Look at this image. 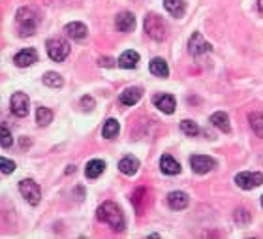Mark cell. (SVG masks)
<instances>
[{"label": "cell", "mask_w": 263, "mask_h": 239, "mask_svg": "<svg viewBox=\"0 0 263 239\" xmlns=\"http://www.w3.org/2000/svg\"><path fill=\"white\" fill-rule=\"evenodd\" d=\"M96 217H98V221L109 224L113 230L117 232L124 230V215H122L119 205L113 204V202H105V204L100 205Z\"/></svg>", "instance_id": "cell-1"}, {"label": "cell", "mask_w": 263, "mask_h": 239, "mask_svg": "<svg viewBox=\"0 0 263 239\" xmlns=\"http://www.w3.org/2000/svg\"><path fill=\"white\" fill-rule=\"evenodd\" d=\"M15 21L21 36H32L38 28V13L32 8H19L15 13Z\"/></svg>", "instance_id": "cell-2"}, {"label": "cell", "mask_w": 263, "mask_h": 239, "mask_svg": "<svg viewBox=\"0 0 263 239\" xmlns=\"http://www.w3.org/2000/svg\"><path fill=\"white\" fill-rule=\"evenodd\" d=\"M145 32L151 36L153 40H156V42H162V40L166 38L168 28H166V23H164V19H162L160 15L149 13V15L145 17Z\"/></svg>", "instance_id": "cell-3"}, {"label": "cell", "mask_w": 263, "mask_h": 239, "mask_svg": "<svg viewBox=\"0 0 263 239\" xmlns=\"http://www.w3.org/2000/svg\"><path fill=\"white\" fill-rule=\"evenodd\" d=\"M45 47H47V55H49V59L55 60V62H62V60L70 55L68 42H64L62 38H51V40H47Z\"/></svg>", "instance_id": "cell-4"}, {"label": "cell", "mask_w": 263, "mask_h": 239, "mask_svg": "<svg viewBox=\"0 0 263 239\" xmlns=\"http://www.w3.org/2000/svg\"><path fill=\"white\" fill-rule=\"evenodd\" d=\"M19 192L23 194L26 202L30 205H38L40 200H42V190H40V185L34 183L32 179H23L19 183Z\"/></svg>", "instance_id": "cell-5"}, {"label": "cell", "mask_w": 263, "mask_h": 239, "mask_svg": "<svg viewBox=\"0 0 263 239\" xmlns=\"http://www.w3.org/2000/svg\"><path fill=\"white\" fill-rule=\"evenodd\" d=\"M235 183L243 190H252L263 183V173H260V171H241L235 175Z\"/></svg>", "instance_id": "cell-6"}, {"label": "cell", "mask_w": 263, "mask_h": 239, "mask_svg": "<svg viewBox=\"0 0 263 239\" xmlns=\"http://www.w3.org/2000/svg\"><path fill=\"white\" fill-rule=\"evenodd\" d=\"M28 106H30V100L25 93H15L11 94V100H9V108H11V113L17 115V117H26L28 115Z\"/></svg>", "instance_id": "cell-7"}, {"label": "cell", "mask_w": 263, "mask_h": 239, "mask_svg": "<svg viewBox=\"0 0 263 239\" xmlns=\"http://www.w3.org/2000/svg\"><path fill=\"white\" fill-rule=\"evenodd\" d=\"M188 49H190L192 55L199 57V55H203V53L212 51V45L201 36V32H194L192 38H190V42H188Z\"/></svg>", "instance_id": "cell-8"}, {"label": "cell", "mask_w": 263, "mask_h": 239, "mask_svg": "<svg viewBox=\"0 0 263 239\" xmlns=\"http://www.w3.org/2000/svg\"><path fill=\"white\" fill-rule=\"evenodd\" d=\"M190 166H192V170L195 173H207V171H211L216 162H214V158L211 156H203V154H192L190 156Z\"/></svg>", "instance_id": "cell-9"}, {"label": "cell", "mask_w": 263, "mask_h": 239, "mask_svg": "<svg viewBox=\"0 0 263 239\" xmlns=\"http://www.w3.org/2000/svg\"><path fill=\"white\" fill-rule=\"evenodd\" d=\"M13 62L17 64L19 68H28V66H32L34 62H38V53H36V49H32V47L23 49V51H19L17 55L13 57Z\"/></svg>", "instance_id": "cell-10"}, {"label": "cell", "mask_w": 263, "mask_h": 239, "mask_svg": "<svg viewBox=\"0 0 263 239\" xmlns=\"http://www.w3.org/2000/svg\"><path fill=\"white\" fill-rule=\"evenodd\" d=\"M153 102L162 113L171 115L175 111V98H173V94H156L153 98Z\"/></svg>", "instance_id": "cell-11"}, {"label": "cell", "mask_w": 263, "mask_h": 239, "mask_svg": "<svg viewBox=\"0 0 263 239\" xmlns=\"http://www.w3.org/2000/svg\"><path fill=\"white\" fill-rule=\"evenodd\" d=\"M168 204H170L171 209H175V211H180V209H184L188 204H190V198H188L186 192H182V190H173L168 194Z\"/></svg>", "instance_id": "cell-12"}, {"label": "cell", "mask_w": 263, "mask_h": 239, "mask_svg": "<svg viewBox=\"0 0 263 239\" xmlns=\"http://www.w3.org/2000/svg\"><path fill=\"white\" fill-rule=\"evenodd\" d=\"M115 25H117V30H120V32H130V30L136 28V17L130 11H120L115 19Z\"/></svg>", "instance_id": "cell-13"}, {"label": "cell", "mask_w": 263, "mask_h": 239, "mask_svg": "<svg viewBox=\"0 0 263 239\" xmlns=\"http://www.w3.org/2000/svg\"><path fill=\"white\" fill-rule=\"evenodd\" d=\"M64 32H66L72 40H77V42H83V40L87 38V34H88L87 26L83 25V23H77V21L68 23V25L64 26Z\"/></svg>", "instance_id": "cell-14"}, {"label": "cell", "mask_w": 263, "mask_h": 239, "mask_svg": "<svg viewBox=\"0 0 263 239\" xmlns=\"http://www.w3.org/2000/svg\"><path fill=\"white\" fill-rule=\"evenodd\" d=\"M141 96H143V91L139 87H128L120 93V102L124 106H136L141 100Z\"/></svg>", "instance_id": "cell-15"}, {"label": "cell", "mask_w": 263, "mask_h": 239, "mask_svg": "<svg viewBox=\"0 0 263 239\" xmlns=\"http://www.w3.org/2000/svg\"><path fill=\"white\" fill-rule=\"evenodd\" d=\"M160 170L164 171L166 175H175V173L180 171V164H178L173 156H170V154H164L160 160Z\"/></svg>", "instance_id": "cell-16"}, {"label": "cell", "mask_w": 263, "mask_h": 239, "mask_svg": "<svg viewBox=\"0 0 263 239\" xmlns=\"http://www.w3.org/2000/svg\"><path fill=\"white\" fill-rule=\"evenodd\" d=\"M137 62H139V55H137L136 51H132V49H128V51H124L122 55L119 57V64L120 68H136Z\"/></svg>", "instance_id": "cell-17"}, {"label": "cell", "mask_w": 263, "mask_h": 239, "mask_svg": "<svg viewBox=\"0 0 263 239\" xmlns=\"http://www.w3.org/2000/svg\"><path fill=\"white\" fill-rule=\"evenodd\" d=\"M164 8L168 9L173 17H182L186 11V4L182 0H164Z\"/></svg>", "instance_id": "cell-18"}, {"label": "cell", "mask_w": 263, "mask_h": 239, "mask_svg": "<svg viewBox=\"0 0 263 239\" xmlns=\"http://www.w3.org/2000/svg\"><path fill=\"white\" fill-rule=\"evenodd\" d=\"M139 168V160L136 156H124L122 160L119 162V170L124 173V175H134Z\"/></svg>", "instance_id": "cell-19"}, {"label": "cell", "mask_w": 263, "mask_h": 239, "mask_svg": "<svg viewBox=\"0 0 263 239\" xmlns=\"http://www.w3.org/2000/svg\"><path fill=\"white\" fill-rule=\"evenodd\" d=\"M105 170V162L103 160H90V162H87V168H85V175L88 179H96V177H100Z\"/></svg>", "instance_id": "cell-20"}, {"label": "cell", "mask_w": 263, "mask_h": 239, "mask_svg": "<svg viewBox=\"0 0 263 239\" xmlns=\"http://www.w3.org/2000/svg\"><path fill=\"white\" fill-rule=\"evenodd\" d=\"M151 74H154V76L158 77H168L170 76V68H168V62L164 59H160V57H156V59L151 60Z\"/></svg>", "instance_id": "cell-21"}, {"label": "cell", "mask_w": 263, "mask_h": 239, "mask_svg": "<svg viewBox=\"0 0 263 239\" xmlns=\"http://www.w3.org/2000/svg\"><path fill=\"white\" fill-rule=\"evenodd\" d=\"M211 122L218 130L226 132V134H228L229 130H231V126H229V117L226 115V113H224V111H216V113H212V115H211Z\"/></svg>", "instance_id": "cell-22"}, {"label": "cell", "mask_w": 263, "mask_h": 239, "mask_svg": "<svg viewBox=\"0 0 263 239\" xmlns=\"http://www.w3.org/2000/svg\"><path fill=\"white\" fill-rule=\"evenodd\" d=\"M117 134H119V122L115 119H107L102 128V136L105 139H113V137H117Z\"/></svg>", "instance_id": "cell-23"}, {"label": "cell", "mask_w": 263, "mask_h": 239, "mask_svg": "<svg viewBox=\"0 0 263 239\" xmlns=\"http://www.w3.org/2000/svg\"><path fill=\"white\" fill-rule=\"evenodd\" d=\"M250 126L254 130V134L258 137H263V113H250Z\"/></svg>", "instance_id": "cell-24"}, {"label": "cell", "mask_w": 263, "mask_h": 239, "mask_svg": "<svg viewBox=\"0 0 263 239\" xmlns=\"http://www.w3.org/2000/svg\"><path fill=\"white\" fill-rule=\"evenodd\" d=\"M43 83L47 87H51V89H60V87L64 85V79H62V76H59L57 72H47V74L43 76Z\"/></svg>", "instance_id": "cell-25"}, {"label": "cell", "mask_w": 263, "mask_h": 239, "mask_svg": "<svg viewBox=\"0 0 263 239\" xmlns=\"http://www.w3.org/2000/svg\"><path fill=\"white\" fill-rule=\"evenodd\" d=\"M51 120H53L51 110H47V108H38V111H36V122H38L40 126H47Z\"/></svg>", "instance_id": "cell-26"}, {"label": "cell", "mask_w": 263, "mask_h": 239, "mask_svg": "<svg viewBox=\"0 0 263 239\" xmlns=\"http://www.w3.org/2000/svg\"><path fill=\"white\" fill-rule=\"evenodd\" d=\"M180 130H182V132L190 137H194V136L199 134V126L195 124L194 120H188V119H184L182 122H180Z\"/></svg>", "instance_id": "cell-27"}, {"label": "cell", "mask_w": 263, "mask_h": 239, "mask_svg": "<svg viewBox=\"0 0 263 239\" xmlns=\"http://www.w3.org/2000/svg\"><path fill=\"white\" fill-rule=\"evenodd\" d=\"M0 130H2V149H8L13 143V137H11V132L8 130V126L2 122L0 124Z\"/></svg>", "instance_id": "cell-28"}, {"label": "cell", "mask_w": 263, "mask_h": 239, "mask_svg": "<svg viewBox=\"0 0 263 239\" xmlns=\"http://www.w3.org/2000/svg\"><path fill=\"white\" fill-rule=\"evenodd\" d=\"M250 213L246 211V209H237L235 211V215H233V221L237 222V224H241V226H245V224H248L250 222Z\"/></svg>", "instance_id": "cell-29"}, {"label": "cell", "mask_w": 263, "mask_h": 239, "mask_svg": "<svg viewBox=\"0 0 263 239\" xmlns=\"http://www.w3.org/2000/svg\"><path fill=\"white\" fill-rule=\"evenodd\" d=\"M0 170L4 175H8V173H13L15 171V162H11L8 158H4V156H0Z\"/></svg>", "instance_id": "cell-30"}, {"label": "cell", "mask_w": 263, "mask_h": 239, "mask_svg": "<svg viewBox=\"0 0 263 239\" xmlns=\"http://www.w3.org/2000/svg\"><path fill=\"white\" fill-rule=\"evenodd\" d=\"M81 106H83V110H87V111L94 110V98L92 96H83V98H81Z\"/></svg>", "instance_id": "cell-31"}, {"label": "cell", "mask_w": 263, "mask_h": 239, "mask_svg": "<svg viewBox=\"0 0 263 239\" xmlns=\"http://www.w3.org/2000/svg\"><path fill=\"white\" fill-rule=\"evenodd\" d=\"M115 64V60L109 59V57H103V59H100V66H113Z\"/></svg>", "instance_id": "cell-32"}, {"label": "cell", "mask_w": 263, "mask_h": 239, "mask_svg": "<svg viewBox=\"0 0 263 239\" xmlns=\"http://www.w3.org/2000/svg\"><path fill=\"white\" fill-rule=\"evenodd\" d=\"M258 8H260V11H263V0H258Z\"/></svg>", "instance_id": "cell-33"}, {"label": "cell", "mask_w": 263, "mask_h": 239, "mask_svg": "<svg viewBox=\"0 0 263 239\" xmlns=\"http://www.w3.org/2000/svg\"><path fill=\"white\" fill-rule=\"evenodd\" d=\"M74 171H76V168H74V166H70L68 170H66V173H74Z\"/></svg>", "instance_id": "cell-34"}, {"label": "cell", "mask_w": 263, "mask_h": 239, "mask_svg": "<svg viewBox=\"0 0 263 239\" xmlns=\"http://www.w3.org/2000/svg\"><path fill=\"white\" fill-rule=\"evenodd\" d=\"M262 205H263V196H262Z\"/></svg>", "instance_id": "cell-35"}]
</instances>
